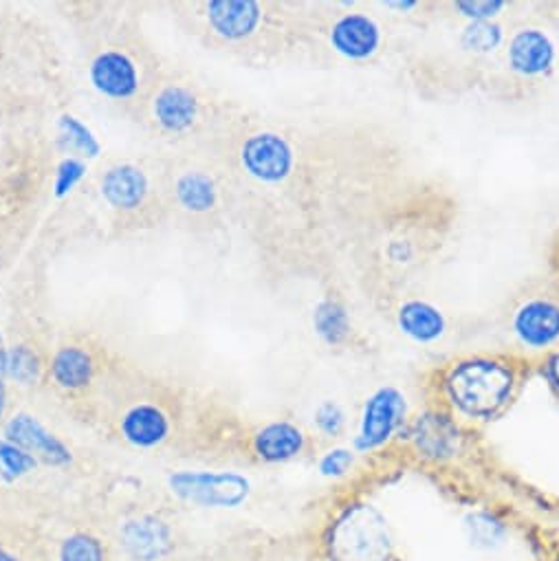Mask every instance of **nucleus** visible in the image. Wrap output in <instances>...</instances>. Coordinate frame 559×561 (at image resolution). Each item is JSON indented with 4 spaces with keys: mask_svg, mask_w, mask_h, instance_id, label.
I'll use <instances>...</instances> for the list:
<instances>
[{
    "mask_svg": "<svg viewBox=\"0 0 559 561\" xmlns=\"http://www.w3.org/2000/svg\"><path fill=\"white\" fill-rule=\"evenodd\" d=\"M148 194V179L135 165H117L102 179V196L115 209H137Z\"/></svg>",
    "mask_w": 559,
    "mask_h": 561,
    "instance_id": "f3484780",
    "label": "nucleus"
},
{
    "mask_svg": "<svg viewBox=\"0 0 559 561\" xmlns=\"http://www.w3.org/2000/svg\"><path fill=\"white\" fill-rule=\"evenodd\" d=\"M550 561H559V548L552 552V557H550Z\"/></svg>",
    "mask_w": 559,
    "mask_h": 561,
    "instance_id": "473e14b6",
    "label": "nucleus"
},
{
    "mask_svg": "<svg viewBox=\"0 0 559 561\" xmlns=\"http://www.w3.org/2000/svg\"><path fill=\"white\" fill-rule=\"evenodd\" d=\"M322 561H399L390 517L370 500L340 504L320 533Z\"/></svg>",
    "mask_w": 559,
    "mask_h": 561,
    "instance_id": "7ed1b4c3",
    "label": "nucleus"
},
{
    "mask_svg": "<svg viewBox=\"0 0 559 561\" xmlns=\"http://www.w3.org/2000/svg\"><path fill=\"white\" fill-rule=\"evenodd\" d=\"M406 425H408V401L403 392L390 386L381 388L375 394H370L364 405L360 430L353 440V449L364 456L379 454L392 440L401 438Z\"/></svg>",
    "mask_w": 559,
    "mask_h": 561,
    "instance_id": "0eeeda50",
    "label": "nucleus"
},
{
    "mask_svg": "<svg viewBox=\"0 0 559 561\" xmlns=\"http://www.w3.org/2000/svg\"><path fill=\"white\" fill-rule=\"evenodd\" d=\"M316 36H324L333 54L351 62H370L386 47V32L381 23L366 12H333L313 19Z\"/></svg>",
    "mask_w": 559,
    "mask_h": 561,
    "instance_id": "39448f33",
    "label": "nucleus"
},
{
    "mask_svg": "<svg viewBox=\"0 0 559 561\" xmlns=\"http://www.w3.org/2000/svg\"><path fill=\"white\" fill-rule=\"evenodd\" d=\"M316 425L324 438H340L346 430V416L335 403H324L316 414Z\"/></svg>",
    "mask_w": 559,
    "mask_h": 561,
    "instance_id": "bb28decb",
    "label": "nucleus"
},
{
    "mask_svg": "<svg viewBox=\"0 0 559 561\" xmlns=\"http://www.w3.org/2000/svg\"><path fill=\"white\" fill-rule=\"evenodd\" d=\"M89 78L106 100L117 104H133L146 93L141 62L122 45L98 49L89 62Z\"/></svg>",
    "mask_w": 559,
    "mask_h": 561,
    "instance_id": "6e6552de",
    "label": "nucleus"
},
{
    "mask_svg": "<svg viewBox=\"0 0 559 561\" xmlns=\"http://www.w3.org/2000/svg\"><path fill=\"white\" fill-rule=\"evenodd\" d=\"M179 201L192 211H205L214 205V185L203 174H187L176 185Z\"/></svg>",
    "mask_w": 559,
    "mask_h": 561,
    "instance_id": "5701e85b",
    "label": "nucleus"
},
{
    "mask_svg": "<svg viewBox=\"0 0 559 561\" xmlns=\"http://www.w3.org/2000/svg\"><path fill=\"white\" fill-rule=\"evenodd\" d=\"M5 410H8V390H5L3 377H0V421L5 419Z\"/></svg>",
    "mask_w": 559,
    "mask_h": 561,
    "instance_id": "7c9ffc66",
    "label": "nucleus"
},
{
    "mask_svg": "<svg viewBox=\"0 0 559 561\" xmlns=\"http://www.w3.org/2000/svg\"><path fill=\"white\" fill-rule=\"evenodd\" d=\"M539 373H541L544 381L548 383V388L555 394H559V348L544 355V359L539 364Z\"/></svg>",
    "mask_w": 559,
    "mask_h": 561,
    "instance_id": "cd10ccee",
    "label": "nucleus"
},
{
    "mask_svg": "<svg viewBox=\"0 0 559 561\" xmlns=\"http://www.w3.org/2000/svg\"><path fill=\"white\" fill-rule=\"evenodd\" d=\"M117 434L124 443L137 449H157L166 445L174 434L172 412L152 399H139L128 403L115 419Z\"/></svg>",
    "mask_w": 559,
    "mask_h": 561,
    "instance_id": "9b49d317",
    "label": "nucleus"
},
{
    "mask_svg": "<svg viewBox=\"0 0 559 561\" xmlns=\"http://www.w3.org/2000/svg\"><path fill=\"white\" fill-rule=\"evenodd\" d=\"M170 530L163 522L155 519H135L126 526L122 535V546L133 559H157L168 552L170 548Z\"/></svg>",
    "mask_w": 559,
    "mask_h": 561,
    "instance_id": "6ab92c4d",
    "label": "nucleus"
},
{
    "mask_svg": "<svg viewBox=\"0 0 559 561\" xmlns=\"http://www.w3.org/2000/svg\"><path fill=\"white\" fill-rule=\"evenodd\" d=\"M463 423L445 410L432 405L423 416L408 421L401 436H406L412 451L425 462H447L456 458L463 445Z\"/></svg>",
    "mask_w": 559,
    "mask_h": 561,
    "instance_id": "9d476101",
    "label": "nucleus"
},
{
    "mask_svg": "<svg viewBox=\"0 0 559 561\" xmlns=\"http://www.w3.org/2000/svg\"><path fill=\"white\" fill-rule=\"evenodd\" d=\"M509 329L522 348L544 355L559 348V291L550 279L524 287L511 300Z\"/></svg>",
    "mask_w": 559,
    "mask_h": 561,
    "instance_id": "20e7f679",
    "label": "nucleus"
},
{
    "mask_svg": "<svg viewBox=\"0 0 559 561\" xmlns=\"http://www.w3.org/2000/svg\"><path fill=\"white\" fill-rule=\"evenodd\" d=\"M8 373L21 383H32L38 377L36 355L30 348L8 351Z\"/></svg>",
    "mask_w": 559,
    "mask_h": 561,
    "instance_id": "a878e982",
    "label": "nucleus"
},
{
    "mask_svg": "<svg viewBox=\"0 0 559 561\" xmlns=\"http://www.w3.org/2000/svg\"><path fill=\"white\" fill-rule=\"evenodd\" d=\"M463 530L471 548L482 552H493L506 546L511 537V524L489 508H478L465 515Z\"/></svg>",
    "mask_w": 559,
    "mask_h": 561,
    "instance_id": "a211bd4d",
    "label": "nucleus"
},
{
    "mask_svg": "<svg viewBox=\"0 0 559 561\" xmlns=\"http://www.w3.org/2000/svg\"><path fill=\"white\" fill-rule=\"evenodd\" d=\"M399 327L406 335L419 342L438 340L445 331V320L438 309L421 300H403L399 305Z\"/></svg>",
    "mask_w": 559,
    "mask_h": 561,
    "instance_id": "412c9836",
    "label": "nucleus"
},
{
    "mask_svg": "<svg viewBox=\"0 0 559 561\" xmlns=\"http://www.w3.org/2000/svg\"><path fill=\"white\" fill-rule=\"evenodd\" d=\"M192 10L212 45L247 58H273L313 38V16L303 14V5L209 0Z\"/></svg>",
    "mask_w": 559,
    "mask_h": 561,
    "instance_id": "f257e3e1",
    "label": "nucleus"
},
{
    "mask_svg": "<svg viewBox=\"0 0 559 561\" xmlns=\"http://www.w3.org/2000/svg\"><path fill=\"white\" fill-rule=\"evenodd\" d=\"M502 67L513 84H537L555 69V45L537 25H513L502 45Z\"/></svg>",
    "mask_w": 559,
    "mask_h": 561,
    "instance_id": "423d86ee",
    "label": "nucleus"
},
{
    "mask_svg": "<svg viewBox=\"0 0 559 561\" xmlns=\"http://www.w3.org/2000/svg\"><path fill=\"white\" fill-rule=\"evenodd\" d=\"M355 462H357V451L355 449H349V447H333L329 449L322 458H320V473L324 478H331V480H340V478H346L353 469H355Z\"/></svg>",
    "mask_w": 559,
    "mask_h": 561,
    "instance_id": "393cba45",
    "label": "nucleus"
},
{
    "mask_svg": "<svg viewBox=\"0 0 559 561\" xmlns=\"http://www.w3.org/2000/svg\"><path fill=\"white\" fill-rule=\"evenodd\" d=\"M0 561H27L19 550H14L10 543H0Z\"/></svg>",
    "mask_w": 559,
    "mask_h": 561,
    "instance_id": "c756f323",
    "label": "nucleus"
},
{
    "mask_svg": "<svg viewBox=\"0 0 559 561\" xmlns=\"http://www.w3.org/2000/svg\"><path fill=\"white\" fill-rule=\"evenodd\" d=\"M150 108L155 124L172 135L190 130L198 119V100L192 89L183 84H166L157 89Z\"/></svg>",
    "mask_w": 559,
    "mask_h": 561,
    "instance_id": "2eb2a0df",
    "label": "nucleus"
},
{
    "mask_svg": "<svg viewBox=\"0 0 559 561\" xmlns=\"http://www.w3.org/2000/svg\"><path fill=\"white\" fill-rule=\"evenodd\" d=\"M8 373V351L3 348V340H0V377Z\"/></svg>",
    "mask_w": 559,
    "mask_h": 561,
    "instance_id": "2f4dec72",
    "label": "nucleus"
},
{
    "mask_svg": "<svg viewBox=\"0 0 559 561\" xmlns=\"http://www.w3.org/2000/svg\"><path fill=\"white\" fill-rule=\"evenodd\" d=\"M504 41H506L504 27L493 21H469L460 38L463 47L474 54H491L495 49H502Z\"/></svg>",
    "mask_w": 559,
    "mask_h": 561,
    "instance_id": "4be33fe9",
    "label": "nucleus"
},
{
    "mask_svg": "<svg viewBox=\"0 0 559 561\" xmlns=\"http://www.w3.org/2000/svg\"><path fill=\"white\" fill-rule=\"evenodd\" d=\"M309 447L307 432L292 421H273L249 436V451L262 465H280L300 458Z\"/></svg>",
    "mask_w": 559,
    "mask_h": 561,
    "instance_id": "ddd939ff",
    "label": "nucleus"
},
{
    "mask_svg": "<svg viewBox=\"0 0 559 561\" xmlns=\"http://www.w3.org/2000/svg\"><path fill=\"white\" fill-rule=\"evenodd\" d=\"M172 489L187 502L212 508H236L249 493L251 484L240 473H179Z\"/></svg>",
    "mask_w": 559,
    "mask_h": 561,
    "instance_id": "f8f14e48",
    "label": "nucleus"
},
{
    "mask_svg": "<svg viewBox=\"0 0 559 561\" xmlns=\"http://www.w3.org/2000/svg\"><path fill=\"white\" fill-rule=\"evenodd\" d=\"M548 279L559 291V229L555 231L550 247H548Z\"/></svg>",
    "mask_w": 559,
    "mask_h": 561,
    "instance_id": "c85d7f7f",
    "label": "nucleus"
},
{
    "mask_svg": "<svg viewBox=\"0 0 559 561\" xmlns=\"http://www.w3.org/2000/svg\"><path fill=\"white\" fill-rule=\"evenodd\" d=\"M528 377V359L478 353L436 368L430 381L432 405L460 423L484 425L509 412Z\"/></svg>",
    "mask_w": 559,
    "mask_h": 561,
    "instance_id": "f03ea898",
    "label": "nucleus"
},
{
    "mask_svg": "<svg viewBox=\"0 0 559 561\" xmlns=\"http://www.w3.org/2000/svg\"><path fill=\"white\" fill-rule=\"evenodd\" d=\"M238 161L249 179L262 185H280L294 172L296 144L285 133L255 130L242 139Z\"/></svg>",
    "mask_w": 559,
    "mask_h": 561,
    "instance_id": "1a4fd4ad",
    "label": "nucleus"
},
{
    "mask_svg": "<svg viewBox=\"0 0 559 561\" xmlns=\"http://www.w3.org/2000/svg\"><path fill=\"white\" fill-rule=\"evenodd\" d=\"M54 561H113V550L100 533L76 528L56 541Z\"/></svg>",
    "mask_w": 559,
    "mask_h": 561,
    "instance_id": "aec40b11",
    "label": "nucleus"
},
{
    "mask_svg": "<svg viewBox=\"0 0 559 561\" xmlns=\"http://www.w3.org/2000/svg\"><path fill=\"white\" fill-rule=\"evenodd\" d=\"M38 467V460L10 440H0V469L10 478L30 476Z\"/></svg>",
    "mask_w": 559,
    "mask_h": 561,
    "instance_id": "b1692460",
    "label": "nucleus"
},
{
    "mask_svg": "<svg viewBox=\"0 0 559 561\" xmlns=\"http://www.w3.org/2000/svg\"><path fill=\"white\" fill-rule=\"evenodd\" d=\"M98 373V364L95 357L89 348L80 346V344H67L60 346L49 364V375L52 381L65 390V392H84Z\"/></svg>",
    "mask_w": 559,
    "mask_h": 561,
    "instance_id": "dca6fc26",
    "label": "nucleus"
},
{
    "mask_svg": "<svg viewBox=\"0 0 559 561\" xmlns=\"http://www.w3.org/2000/svg\"><path fill=\"white\" fill-rule=\"evenodd\" d=\"M5 440L25 449L38 462L43 460L52 467H65L71 462V449L30 414H14L8 419Z\"/></svg>",
    "mask_w": 559,
    "mask_h": 561,
    "instance_id": "4468645a",
    "label": "nucleus"
}]
</instances>
